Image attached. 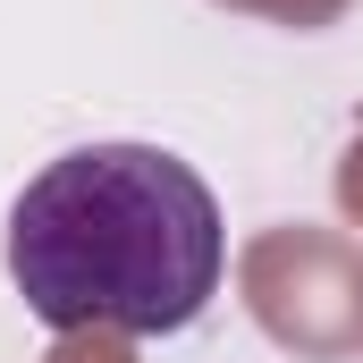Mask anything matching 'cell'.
<instances>
[{
    "instance_id": "6da1fadb",
    "label": "cell",
    "mask_w": 363,
    "mask_h": 363,
    "mask_svg": "<svg viewBox=\"0 0 363 363\" xmlns=\"http://www.w3.org/2000/svg\"><path fill=\"white\" fill-rule=\"evenodd\" d=\"M228 262L211 186L161 144H77L9 203V287L43 330H186Z\"/></svg>"
}]
</instances>
